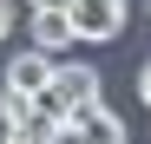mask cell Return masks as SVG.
I'll use <instances>...</instances> for the list:
<instances>
[{
    "instance_id": "obj_5",
    "label": "cell",
    "mask_w": 151,
    "mask_h": 144,
    "mask_svg": "<svg viewBox=\"0 0 151 144\" xmlns=\"http://www.w3.org/2000/svg\"><path fill=\"white\" fill-rule=\"evenodd\" d=\"M33 46H40V53H53L59 59V46H79V39H72V20H66V7H33Z\"/></svg>"
},
{
    "instance_id": "obj_1",
    "label": "cell",
    "mask_w": 151,
    "mask_h": 144,
    "mask_svg": "<svg viewBox=\"0 0 151 144\" xmlns=\"http://www.w3.org/2000/svg\"><path fill=\"white\" fill-rule=\"evenodd\" d=\"M92 98H99V66H86V59H53V79L33 92V105L46 118H72Z\"/></svg>"
},
{
    "instance_id": "obj_10",
    "label": "cell",
    "mask_w": 151,
    "mask_h": 144,
    "mask_svg": "<svg viewBox=\"0 0 151 144\" xmlns=\"http://www.w3.org/2000/svg\"><path fill=\"white\" fill-rule=\"evenodd\" d=\"M145 13H151V0H145Z\"/></svg>"
},
{
    "instance_id": "obj_3",
    "label": "cell",
    "mask_w": 151,
    "mask_h": 144,
    "mask_svg": "<svg viewBox=\"0 0 151 144\" xmlns=\"http://www.w3.org/2000/svg\"><path fill=\"white\" fill-rule=\"evenodd\" d=\"M72 131H79V144H125V118L105 105V98H92V105H79L66 118Z\"/></svg>"
},
{
    "instance_id": "obj_2",
    "label": "cell",
    "mask_w": 151,
    "mask_h": 144,
    "mask_svg": "<svg viewBox=\"0 0 151 144\" xmlns=\"http://www.w3.org/2000/svg\"><path fill=\"white\" fill-rule=\"evenodd\" d=\"M66 20H72L79 46H112L125 33V20H132V7L125 0H66Z\"/></svg>"
},
{
    "instance_id": "obj_6",
    "label": "cell",
    "mask_w": 151,
    "mask_h": 144,
    "mask_svg": "<svg viewBox=\"0 0 151 144\" xmlns=\"http://www.w3.org/2000/svg\"><path fill=\"white\" fill-rule=\"evenodd\" d=\"M13 26H20V7H13V0H0V39H13Z\"/></svg>"
},
{
    "instance_id": "obj_8",
    "label": "cell",
    "mask_w": 151,
    "mask_h": 144,
    "mask_svg": "<svg viewBox=\"0 0 151 144\" xmlns=\"http://www.w3.org/2000/svg\"><path fill=\"white\" fill-rule=\"evenodd\" d=\"M0 144H33V138H20V131H7V138H0Z\"/></svg>"
},
{
    "instance_id": "obj_4",
    "label": "cell",
    "mask_w": 151,
    "mask_h": 144,
    "mask_svg": "<svg viewBox=\"0 0 151 144\" xmlns=\"http://www.w3.org/2000/svg\"><path fill=\"white\" fill-rule=\"evenodd\" d=\"M46 79H53V53H40V46H20V53L7 59V79H0V85H7V92H27V98H33Z\"/></svg>"
},
{
    "instance_id": "obj_9",
    "label": "cell",
    "mask_w": 151,
    "mask_h": 144,
    "mask_svg": "<svg viewBox=\"0 0 151 144\" xmlns=\"http://www.w3.org/2000/svg\"><path fill=\"white\" fill-rule=\"evenodd\" d=\"M27 7H66V0H27Z\"/></svg>"
},
{
    "instance_id": "obj_7",
    "label": "cell",
    "mask_w": 151,
    "mask_h": 144,
    "mask_svg": "<svg viewBox=\"0 0 151 144\" xmlns=\"http://www.w3.org/2000/svg\"><path fill=\"white\" fill-rule=\"evenodd\" d=\"M138 98H145V105H151V66H145V72H138Z\"/></svg>"
}]
</instances>
